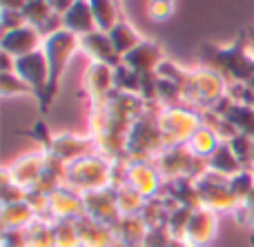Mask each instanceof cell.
<instances>
[{
    "label": "cell",
    "instance_id": "cell-1",
    "mask_svg": "<svg viewBox=\"0 0 254 247\" xmlns=\"http://www.w3.org/2000/svg\"><path fill=\"white\" fill-rule=\"evenodd\" d=\"M198 58L203 67H210L225 78L230 87L248 85L254 78V56L248 45L246 29L239 31L237 40L228 47H219L212 43H203L198 47Z\"/></svg>",
    "mask_w": 254,
    "mask_h": 247
},
{
    "label": "cell",
    "instance_id": "cell-2",
    "mask_svg": "<svg viewBox=\"0 0 254 247\" xmlns=\"http://www.w3.org/2000/svg\"><path fill=\"white\" fill-rule=\"evenodd\" d=\"M149 102H145L138 94L114 92L105 102L92 105L89 114V136H98L105 132H114L127 136L131 125L147 111Z\"/></svg>",
    "mask_w": 254,
    "mask_h": 247
},
{
    "label": "cell",
    "instance_id": "cell-3",
    "mask_svg": "<svg viewBox=\"0 0 254 247\" xmlns=\"http://www.w3.org/2000/svg\"><path fill=\"white\" fill-rule=\"evenodd\" d=\"M65 185L71 187L78 194H89V192L107 190L114 187V165L101 154L85 156L80 160L67 165Z\"/></svg>",
    "mask_w": 254,
    "mask_h": 247
},
{
    "label": "cell",
    "instance_id": "cell-4",
    "mask_svg": "<svg viewBox=\"0 0 254 247\" xmlns=\"http://www.w3.org/2000/svg\"><path fill=\"white\" fill-rule=\"evenodd\" d=\"M158 109H161L158 105H149L147 111L131 125L129 134H127V160L154 163L165 149V143H163L156 123Z\"/></svg>",
    "mask_w": 254,
    "mask_h": 247
},
{
    "label": "cell",
    "instance_id": "cell-5",
    "mask_svg": "<svg viewBox=\"0 0 254 247\" xmlns=\"http://www.w3.org/2000/svg\"><path fill=\"white\" fill-rule=\"evenodd\" d=\"M76 49H80L78 36L67 29H61L45 38L43 51H45V58H47V67H49V83H47V98H45L43 114L49 109V102L56 98L58 85H61V78L65 74V67L69 62V58L74 56Z\"/></svg>",
    "mask_w": 254,
    "mask_h": 247
},
{
    "label": "cell",
    "instance_id": "cell-6",
    "mask_svg": "<svg viewBox=\"0 0 254 247\" xmlns=\"http://www.w3.org/2000/svg\"><path fill=\"white\" fill-rule=\"evenodd\" d=\"M156 123L165 147H179L190 145L192 136L205 120L190 107H161L156 114Z\"/></svg>",
    "mask_w": 254,
    "mask_h": 247
},
{
    "label": "cell",
    "instance_id": "cell-7",
    "mask_svg": "<svg viewBox=\"0 0 254 247\" xmlns=\"http://www.w3.org/2000/svg\"><path fill=\"white\" fill-rule=\"evenodd\" d=\"M194 183H196L203 209H210V212H214V214L237 212L239 209V200H237V196L232 194V190H230L228 178L207 172V174H203L201 178H196Z\"/></svg>",
    "mask_w": 254,
    "mask_h": 247
},
{
    "label": "cell",
    "instance_id": "cell-8",
    "mask_svg": "<svg viewBox=\"0 0 254 247\" xmlns=\"http://www.w3.org/2000/svg\"><path fill=\"white\" fill-rule=\"evenodd\" d=\"M13 71L34 89L36 100L40 102V111H43L45 98H47V83H49V67H47L45 51L38 49V51H34V53H27V56L16 58Z\"/></svg>",
    "mask_w": 254,
    "mask_h": 247
},
{
    "label": "cell",
    "instance_id": "cell-9",
    "mask_svg": "<svg viewBox=\"0 0 254 247\" xmlns=\"http://www.w3.org/2000/svg\"><path fill=\"white\" fill-rule=\"evenodd\" d=\"M43 149L49 154L63 158L67 165L80 160L85 156L96 154V143L94 136H76V134H49V138L43 143Z\"/></svg>",
    "mask_w": 254,
    "mask_h": 247
},
{
    "label": "cell",
    "instance_id": "cell-10",
    "mask_svg": "<svg viewBox=\"0 0 254 247\" xmlns=\"http://www.w3.org/2000/svg\"><path fill=\"white\" fill-rule=\"evenodd\" d=\"M83 89L92 105L105 102L116 92L114 67L105 65V62H89V67L83 74Z\"/></svg>",
    "mask_w": 254,
    "mask_h": 247
},
{
    "label": "cell",
    "instance_id": "cell-11",
    "mask_svg": "<svg viewBox=\"0 0 254 247\" xmlns=\"http://www.w3.org/2000/svg\"><path fill=\"white\" fill-rule=\"evenodd\" d=\"M83 200H85V216L92 218V221L107 227H114L121 221V209H119V203H116L114 187L83 194Z\"/></svg>",
    "mask_w": 254,
    "mask_h": 247
},
{
    "label": "cell",
    "instance_id": "cell-12",
    "mask_svg": "<svg viewBox=\"0 0 254 247\" xmlns=\"http://www.w3.org/2000/svg\"><path fill=\"white\" fill-rule=\"evenodd\" d=\"M85 216V200L83 194L74 192L71 187L61 185L49 194L47 218L49 221H78Z\"/></svg>",
    "mask_w": 254,
    "mask_h": 247
},
{
    "label": "cell",
    "instance_id": "cell-13",
    "mask_svg": "<svg viewBox=\"0 0 254 247\" xmlns=\"http://www.w3.org/2000/svg\"><path fill=\"white\" fill-rule=\"evenodd\" d=\"M125 183H129L134 190H138L145 198L161 196L163 185H165V181H163V176L158 174L156 165L145 163V160H127Z\"/></svg>",
    "mask_w": 254,
    "mask_h": 247
},
{
    "label": "cell",
    "instance_id": "cell-14",
    "mask_svg": "<svg viewBox=\"0 0 254 247\" xmlns=\"http://www.w3.org/2000/svg\"><path fill=\"white\" fill-rule=\"evenodd\" d=\"M216 227H219V214L203 207L194 209L183 241L190 247H210L216 239Z\"/></svg>",
    "mask_w": 254,
    "mask_h": 247
},
{
    "label": "cell",
    "instance_id": "cell-15",
    "mask_svg": "<svg viewBox=\"0 0 254 247\" xmlns=\"http://www.w3.org/2000/svg\"><path fill=\"white\" fill-rule=\"evenodd\" d=\"M45 43L43 34L36 29L34 25H22L18 29H11L7 34H2V40H0V47H2L4 53L13 58H20V56H27V53H34L38 51V47Z\"/></svg>",
    "mask_w": 254,
    "mask_h": 247
},
{
    "label": "cell",
    "instance_id": "cell-16",
    "mask_svg": "<svg viewBox=\"0 0 254 247\" xmlns=\"http://www.w3.org/2000/svg\"><path fill=\"white\" fill-rule=\"evenodd\" d=\"M45 160H47V151L45 149L31 151V154L20 156V158H16L11 165H7V172L16 185L25 187V190H31V187L38 183L40 174H43Z\"/></svg>",
    "mask_w": 254,
    "mask_h": 247
},
{
    "label": "cell",
    "instance_id": "cell-17",
    "mask_svg": "<svg viewBox=\"0 0 254 247\" xmlns=\"http://www.w3.org/2000/svg\"><path fill=\"white\" fill-rule=\"evenodd\" d=\"M214 111L219 116H223L237 134H246V136L254 138V105H250V102H237L228 96Z\"/></svg>",
    "mask_w": 254,
    "mask_h": 247
},
{
    "label": "cell",
    "instance_id": "cell-18",
    "mask_svg": "<svg viewBox=\"0 0 254 247\" xmlns=\"http://www.w3.org/2000/svg\"><path fill=\"white\" fill-rule=\"evenodd\" d=\"M78 47L92 58V62H105V65L116 67L121 62V56L116 53L110 36L105 31H92L87 36L78 38Z\"/></svg>",
    "mask_w": 254,
    "mask_h": 247
},
{
    "label": "cell",
    "instance_id": "cell-19",
    "mask_svg": "<svg viewBox=\"0 0 254 247\" xmlns=\"http://www.w3.org/2000/svg\"><path fill=\"white\" fill-rule=\"evenodd\" d=\"M63 27H65L67 31H71V34H76L78 38L92 34V31H98L96 18H94L89 0H76L74 7L63 16Z\"/></svg>",
    "mask_w": 254,
    "mask_h": 247
},
{
    "label": "cell",
    "instance_id": "cell-20",
    "mask_svg": "<svg viewBox=\"0 0 254 247\" xmlns=\"http://www.w3.org/2000/svg\"><path fill=\"white\" fill-rule=\"evenodd\" d=\"M36 218H38V214L29 205V200L2 205V209H0V225H2V230H27V227H31L36 223Z\"/></svg>",
    "mask_w": 254,
    "mask_h": 247
},
{
    "label": "cell",
    "instance_id": "cell-21",
    "mask_svg": "<svg viewBox=\"0 0 254 247\" xmlns=\"http://www.w3.org/2000/svg\"><path fill=\"white\" fill-rule=\"evenodd\" d=\"M241 169H246L241 165V160L234 156L232 147L228 145V141H223L210 156H207V172L216 174L223 178H232L234 174H239Z\"/></svg>",
    "mask_w": 254,
    "mask_h": 247
},
{
    "label": "cell",
    "instance_id": "cell-22",
    "mask_svg": "<svg viewBox=\"0 0 254 247\" xmlns=\"http://www.w3.org/2000/svg\"><path fill=\"white\" fill-rule=\"evenodd\" d=\"M76 223H78L80 243H83V247H116L112 227L101 225V223L92 221V218H87V216L78 218Z\"/></svg>",
    "mask_w": 254,
    "mask_h": 247
},
{
    "label": "cell",
    "instance_id": "cell-23",
    "mask_svg": "<svg viewBox=\"0 0 254 247\" xmlns=\"http://www.w3.org/2000/svg\"><path fill=\"white\" fill-rule=\"evenodd\" d=\"M114 232L116 245H140L147 234V225H145L143 216H121V221L112 227Z\"/></svg>",
    "mask_w": 254,
    "mask_h": 247
},
{
    "label": "cell",
    "instance_id": "cell-24",
    "mask_svg": "<svg viewBox=\"0 0 254 247\" xmlns=\"http://www.w3.org/2000/svg\"><path fill=\"white\" fill-rule=\"evenodd\" d=\"M110 40H112V45H114V49H116V53H119L121 58L125 56V53H129L131 49H136L140 43H143V36L138 34V31L134 29V27L129 25V22L125 20V18H121L119 22L114 25V29L110 31Z\"/></svg>",
    "mask_w": 254,
    "mask_h": 247
},
{
    "label": "cell",
    "instance_id": "cell-25",
    "mask_svg": "<svg viewBox=\"0 0 254 247\" xmlns=\"http://www.w3.org/2000/svg\"><path fill=\"white\" fill-rule=\"evenodd\" d=\"M114 190H116V203H119L121 216H136V214L143 212L147 198L138 190H134L129 183H121Z\"/></svg>",
    "mask_w": 254,
    "mask_h": 247
},
{
    "label": "cell",
    "instance_id": "cell-26",
    "mask_svg": "<svg viewBox=\"0 0 254 247\" xmlns=\"http://www.w3.org/2000/svg\"><path fill=\"white\" fill-rule=\"evenodd\" d=\"M223 143V138L219 136V132L216 129H212L207 123L201 125V129H198L196 134L192 136V141H190V151H192L194 156H201V158H207V156L212 154V151L216 149V147Z\"/></svg>",
    "mask_w": 254,
    "mask_h": 247
},
{
    "label": "cell",
    "instance_id": "cell-27",
    "mask_svg": "<svg viewBox=\"0 0 254 247\" xmlns=\"http://www.w3.org/2000/svg\"><path fill=\"white\" fill-rule=\"evenodd\" d=\"M89 4H92L98 31L110 34V31L114 29L116 22L121 20V7L114 2V0H89Z\"/></svg>",
    "mask_w": 254,
    "mask_h": 247
},
{
    "label": "cell",
    "instance_id": "cell-28",
    "mask_svg": "<svg viewBox=\"0 0 254 247\" xmlns=\"http://www.w3.org/2000/svg\"><path fill=\"white\" fill-rule=\"evenodd\" d=\"M27 243L29 247H56V227L54 221L36 218L31 227H27Z\"/></svg>",
    "mask_w": 254,
    "mask_h": 247
},
{
    "label": "cell",
    "instance_id": "cell-29",
    "mask_svg": "<svg viewBox=\"0 0 254 247\" xmlns=\"http://www.w3.org/2000/svg\"><path fill=\"white\" fill-rule=\"evenodd\" d=\"M0 94L4 98H11V96H34V89L16 74V71H2L0 76Z\"/></svg>",
    "mask_w": 254,
    "mask_h": 247
},
{
    "label": "cell",
    "instance_id": "cell-30",
    "mask_svg": "<svg viewBox=\"0 0 254 247\" xmlns=\"http://www.w3.org/2000/svg\"><path fill=\"white\" fill-rule=\"evenodd\" d=\"M228 185H230V190H232V194L237 196L239 203H243L254 192V169L252 167L241 169V172L234 174L232 178H228Z\"/></svg>",
    "mask_w": 254,
    "mask_h": 247
},
{
    "label": "cell",
    "instance_id": "cell-31",
    "mask_svg": "<svg viewBox=\"0 0 254 247\" xmlns=\"http://www.w3.org/2000/svg\"><path fill=\"white\" fill-rule=\"evenodd\" d=\"M56 247H83L76 221H56Z\"/></svg>",
    "mask_w": 254,
    "mask_h": 247
},
{
    "label": "cell",
    "instance_id": "cell-32",
    "mask_svg": "<svg viewBox=\"0 0 254 247\" xmlns=\"http://www.w3.org/2000/svg\"><path fill=\"white\" fill-rule=\"evenodd\" d=\"M22 13H25L27 22H29V25H34L36 29H38V27H43L52 16H56V13L52 11V7H49L47 0H27Z\"/></svg>",
    "mask_w": 254,
    "mask_h": 247
},
{
    "label": "cell",
    "instance_id": "cell-33",
    "mask_svg": "<svg viewBox=\"0 0 254 247\" xmlns=\"http://www.w3.org/2000/svg\"><path fill=\"white\" fill-rule=\"evenodd\" d=\"M228 145L232 147L234 156L241 160L243 167H252V151H254V138L246 136V134H234L228 141ZM254 169V167H252Z\"/></svg>",
    "mask_w": 254,
    "mask_h": 247
},
{
    "label": "cell",
    "instance_id": "cell-34",
    "mask_svg": "<svg viewBox=\"0 0 254 247\" xmlns=\"http://www.w3.org/2000/svg\"><path fill=\"white\" fill-rule=\"evenodd\" d=\"M192 214H194V209H190V207H174L170 212L167 227H170L172 236H174L176 241H183L185 230H188V223H190V218H192Z\"/></svg>",
    "mask_w": 254,
    "mask_h": 247
},
{
    "label": "cell",
    "instance_id": "cell-35",
    "mask_svg": "<svg viewBox=\"0 0 254 247\" xmlns=\"http://www.w3.org/2000/svg\"><path fill=\"white\" fill-rule=\"evenodd\" d=\"M174 236H172L170 227L167 225H158V227H147V234L143 239V247H170L174 243Z\"/></svg>",
    "mask_w": 254,
    "mask_h": 247
},
{
    "label": "cell",
    "instance_id": "cell-36",
    "mask_svg": "<svg viewBox=\"0 0 254 247\" xmlns=\"http://www.w3.org/2000/svg\"><path fill=\"white\" fill-rule=\"evenodd\" d=\"M176 9V0H147V16L154 22H163L172 18Z\"/></svg>",
    "mask_w": 254,
    "mask_h": 247
},
{
    "label": "cell",
    "instance_id": "cell-37",
    "mask_svg": "<svg viewBox=\"0 0 254 247\" xmlns=\"http://www.w3.org/2000/svg\"><path fill=\"white\" fill-rule=\"evenodd\" d=\"M237 221L246 227H254V192L248 196L243 203H239V209L237 212Z\"/></svg>",
    "mask_w": 254,
    "mask_h": 247
},
{
    "label": "cell",
    "instance_id": "cell-38",
    "mask_svg": "<svg viewBox=\"0 0 254 247\" xmlns=\"http://www.w3.org/2000/svg\"><path fill=\"white\" fill-rule=\"evenodd\" d=\"M27 25V18L22 11H13V9H2V34L11 29H18V27Z\"/></svg>",
    "mask_w": 254,
    "mask_h": 247
},
{
    "label": "cell",
    "instance_id": "cell-39",
    "mask_svg": "<svg viewBox=\"0 0 254 247\" xmlns=\"http://www.w3.org/2000/svg\"><path fill=\"white\" fill-rule=\"evenodd\" d=\"M2 247H29L27 230H2Z\"/></svg>",
    "mask_w": 254,
    "mask_h": 247
},
{
    "label": "cell",
    "instance_id": "cell-40",
    "mask_svg": "<svg viewBox=\"0 0 254 247\" xmlns=\"http://www.w3.org/2000/svg\"><path fill=\"white\" fill-rule=\"evenodd\" d=\"M49 7H52L54 13H58V16H65L67 11H69L71 7H74L76 0H47Z\"/></svg>",
    "mask_w": 254,
    "mask_h": 247
},
{
    "label": "cell",
    "instance_id": "cell-41",
    "mask_svg": "<svg viewBox=\"0 0 254 247\" xmlns=\"http://www.w3.org/2000/svg\"><path fill=\"white\" fill-rule=\"evenodd\" d=\"M2 9H13V11H22L27 4V0H0Z\"/></svg>",
    "mask_w": 254,
    "mask_h": 247
},
{
    "label": "cell",
    "instance_id": "cell-42",
    "mask_svg": "<svg viewBox=\"0 0 254 247\" xmlns=\"http://www.w3.org/2000/svg\"><path fill=\"white\" fill-rule=\"evenodd\" d=\"M246 34H248V45H250V51H252V56H254V27H248Z\"/></svg>",
    "mask_w": 254,
    "mask_h": 247
},
{
    "label": "cell",
    "instance_id": "cell-43",
    "mask_svg": "<svg viewBox=\"0 0 254 247\" xmlns=\"http://www.w3.org/2000/svg\"><path fill=\"white\" fill-rule=\"evenodd\" d=\"M170 247H190V245L185 243V241H174V243H172Z\"/></svg>",
    "mask_w": 254,
    "mask_h": 247
},
{
    "label": "cell",
    "instance_id": "cell-44",
    "mask_svg": "<svg viewBox=\"0 0 254 247\" xmlns=\"http://www.w3.org/2000/svg\"><path fill=\"white\" fill-rule=\"evenodd\" d=\"M116 247H143V245H116Z\"/></svg>",
    "mask_w": 254,
    "mask_h": 247
},
{
    "label": "cell",
    "instance_id": "cell-45",
    "mask_svg": "<svg viewBox=\"0 0 254 247\" xmlns=\"http://www.w3.org/2000/svg\"><path fill=\"white\" fill-rule=\"evenodd\" d=\"M252 167H254V151H252Z\"/></svg>",
    "mask_w": 254,
    "mask_h": 247
},
{
    "label": "cell",
    "instance_id": "cell-46",
    "mask_svg": "<svg viewBox=\"0 0 254 247\" xmlns=\"http://www.w3.org/2000/svg\"><path fill=\"white\" fill-rule=\"evenodd\" d=\"M114 2H116V4H119V7H121V0H114Z\"/></svg>",
    "mask_w": 254,
    "mask_h": 247
},
{
    "label": "cell",
    "instance_id": "cell-47",
    "mask_svg": "<svg viewBox=\"0 0 254 247\" xmlns=\"http://www.w3.org/2000/svg\"><path fill=\"white\" fill-rule=\"evenodd\" d=\"M252 243H254V239H252Z\"/></svg>",
    "mask_w": 254,
    "mask_h": 247
}]
</instances>
